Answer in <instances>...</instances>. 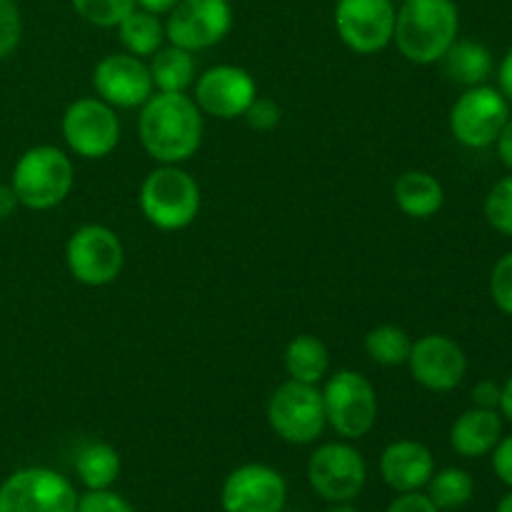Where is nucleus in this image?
Returning a JSON list of instances; mask_svg holds the SVG:
<instances>
[{"label":"nucleus","instance_id":"nucleus-15","mask_svg":"<svg viewBox=\"0 0 512 512\" xmlns=\"http://www.w3.org/2000/svg\"><path fill=\"white\" fill-rule=\"evenodd\" d=\"M410 375L420 388L430 393H450L468 375V355L453 338L440 333H428L413 340L408 363Z\"/></svg>","mask_w":512,"mask_h":512},{"label":"nucleus","instance_id":"nucleus-10","mask_svg":"<svg viewBox=\"0 0 512 512\" xmlns=\"http://www.w3.org/2000/svg\"><path fill=\"white\" fill-rule=\"evenodd\" d=\"M68 150L85 160H103L120 145V118L113 105L95 98H78L60 120Z\"/></svg>","mask_w":512,"mask_h":512},{"label":"nucleus","instance_id":"nucleus-16","mask_svg":"<svg viewBox=\"0 0 512 512\" xmlns=\"http://www.w3.org/2000/svg\"><path fill=\"white\" fill-rule=\"evenodd\" d=\"M288 483L265 463H245L225 478L220 505L225 512H283Z\"/></svg>","mask_w":512,"mask_h":512},{"label":"nucleus","instance_id":"nucleus-41","mask_svg":"<svg viewBox=\"0 0 512 512\" xmlns=\"http://www.w3.org/2000/svg\"><path fill=\"white\" fill-rule=\"evenodd\" d=\"M498 410H500V415H503V420H510V423H512V373L503 385V395H500V408Z\"/></svg>","mask_w":512,"mask_h":512},{"label":"nucleus","instance_id":"nucleus-2","mask_svg":"<svg viewBox=\"0 0 512 512\" xmlns=\"http://www.w3.org/2000/svg\"><path fill=\"white\" fill-rule=\"evenodd\" d=\"M460 13L453 0H403L395 10L393 40L415 65L440 63L458 40Z\"/></svg>","mask_w":512,"mask_h":512},{"label":"nucleus","instance_id":"nucleus-44","mask_svg":"<svg viewBox=\"0 0 512 512\" xmlns=\"http://www.w3.org/2000/svg\"><path fill=\"white\" fill-rule=\"evenodd\" d=\"M228 3H230V0H228Z\"/></svg>","mask_w":512,"mask_h":512},{"label":"nucleus","instance_id":"nucleus-42","mask_svg":"<svg viewBox=\"0 0 512 512\" xmlns=\"http://www.w3.org/2000/svg\"><path fill=\"white\" fill-rule=\"evenodd\" d=\"M325 512H358L350 503H333Z\"/></svg>","mask_w":512,"mask_h":512},{"label":"nucleus","instance_id":"nucleus-6","mask_svg":"<svg viewBox=\"0 0 512 512\" xmlns=\"http://www.w3.org/2000/svg\"><path fill=\"white\" fill-rule=\"evenodd\" d=\"M323 405L328 428L340 440H360L378 423V393L375 385L358 370H338L325 380Z\"/></svg>","mask_w":512,"mask_h":512},{"label":"nucleus","instance_id":"nucleus-36","mask_svg":"<svg viewBox=\"0 0 512 512\" xmlns=\"http://www.w3.org/2000/svg\"><path fill=\"white\" fill-rule=\"evenodd\" d=\"M473 405L475 408H500V395H503V385H498L495 380H480L473 388Z\"/></svg>","mask_w":512,"mask_h":512},{"label":"nucleus","instance_id":"nucleus-24","mask_svg":"<svg viewBox=\"0 0 512 512\" xmlns=\"http://www.w3.org/2000/svg\"><path fill=\"white\" fill-rule=\"evenodd\" d=\"M75 475L88 490H110L120 478V455L113 445L85 443L75 453Z\"/></svg>","mask_w":512,"mask_h":512},{"label":"nucleus","instance_id":"nucleus-9","mask_svg":"<svg viewBox=\"0 0 512 512\" xmlns=\"http://www.w3.org/2000/svg\"><path fill=\"white\" fill-rule=\"evenodd\" d=\"M75 485L53 468H23L0 483V512H75Z\"/></svg>","mask_w":512,"mask_h":512},{"label":"nucleus","instance_id":"nucleus-40","mask_svg":"<svg viewBox=\"0 0 512 512\" xmlns=\"http://www.w3.org/2000/svg\"><path fill=\"white\" fill-rule=\"evenodd\" d=\"M135 3H138L143 10H148V13L168 15L170 10L180 3V0H135Z\"/></svg>","mask_w":512,"mask_h":512},{"label":"nucleus","instance_id":"nucleus-31","mask_svg":"<svg viewBox=\"0 0 512 512\" xmlns=\"http://www.w3.org/2000/svg\"><path fill=\"white\" fill-rule=\"evenodd\" d=\"M490 298L500 313L512 318V253L503 255L490 273Z\"/></svg>","mask_w":512,"mask_h":512},{"label":"nucleus","instance_id":"nucleus-3","mask_svg":"<svg viewBox=\"0 0 512 512\" xmlns=\"http://www.w3.org/2000/svg\"><path fill=\"white\" fill-rule=\"evenodd\" d=\"M200 185L180 165H158L140 185V213L153 228L178 233L195 223L200 213Z\"/></svg>","mask_w":512,"mask_h":512},{"label":"nucleus","instance_id":"nucleus-22","mask_svg":"<svg viewBox=\"0 0 512 512\" xmlns=\"http://www.w3.org/2000/svg\"><path fill=\"white\" fill-rule=\"evenodd\" d=\"M440 63H443V73L448 75V80L463 85V88L483 85L495 68L490 50L478 40H455L448 53L440 58Z\"/></svg>","mask_w":512,"mask_h":512},{"label":"nucleus","instance_id":"nucleus-23","mask_svg":"<svg viewBox=\"0 0 512 512\" xmlns=\"http://www.w3.org/2000/svg\"><path fill=\"white\" fill-rule=\"evenodd\" d=\"M148 70L158 93H188L195 83V53L168 43L150 55Z\"/></svg>","mask_w":512,"mask_h":512},{"label":"nucleus","instance_id":"nucleus-37","mask_svg":"<svg viewBox=\"0 0 512 512\" xmlns=\"http://www.w3.org/2000/svg\"><path fill=\"white\" fill-rule=\"evenodd\" d=\"M498 88H500V93L508 98V103L512 105V48L505 53L503 63H500V68H498Z\"/></svg>","mask_w":512,"mask_h":512},{"label":"nucleus","instance_id":"nucleus-11","mask_svg":"<svg viewBox=\"0 0 512 512\" xmlns=\"http://www.w3.org/2000/svg\"><path fill=\"white\" fill-rule=\"evenodd\" d=\"M308 483L328 503H350L368 483V465L350 440L325 443L310 455Z\"/></svg>","mask_w":512,"mask_h":512},{"label":"nucleus","instance_id":"nucleus-29","mask_svg":"<svg viewBox=\"0 0 512 512\" xmlns=\"http://www.w3.org/2000/svg\"><path fill=\"white\" fill-rule=\"evenodd\" d=\"M485 220L490 228L512 238V173L500 178L485 195Z\"/></svg>","mask_w":512,"mask_h":512},{"label":"nucleus","instance_id":"nucleus-32","mask_svg":"<svg viewBox=\"0 0 512 512\" xmlns=\"http://www.w3.org/2000/svg\"><path fill=\"white\" fill-rule=\"evenodd\" d=\"M245 123H248L250 130L255 133H270L280 125V105L270 98H255L250 103V108L245 110Z\"/></svg>","mask_w":512,"mask_h":512},{"label":"nucleus","instance_id":"nucleus-14","mask_svg":"<svg viewBox=\"0 0 512 512\" xmlns=\"http://www.w3.org/2000/svg\"><path fill=\"white\" fill-rule=\"evenodd\" d=\"M258 98V83L240 65H213L193 83V100L200 113L215 120L243 118Z\"/></svg>","mask_w":512,"mask_h":512},{"label":"nucleus","instance_id":"nucleus-8","mask_svg":"<svg viewBox=\"0 0 512 512\" xmlns=\"http://www.w3.org/2000/svg\"><path fill=\"white\" fill-rule=\"evenodd\" d=\"M510 103L500 88L473 85L450 108V133L460 145L470 150H483L498 143L500 133L510 120Z\"/></svg>","mask_w":512,"mask_h":512},{"label":"nucleus","instance_id":"nucleus-38","mask_svg":"<svg viewBox=\"0 0 512 512\" xmlns=\"http://www.w3.org/2000/svg\"><path fill=\"white\" fill-rule=\"evenodd\" d=\"M498 155H500V163L505 165V168L510 170L512 173V115H510V120H508V125H505L503 128V133H500V138H498Z\"/></svg>","mask_w":512,"mask_h":512},{"label":"nucleus","instance_id":"nucleus-12","mask_svg":"<svg viewBox=\"0 0 512 512\" xmlns=\"http://www.w3.org/2000/svg\"><path fill=\"white\" fill-rule=\"evenodd\" d=\"M230 28L233 8L228 0H180L165 20V40L198 53L225 40Z\"/></svg>","mask_w":512,"mask_h":512},{"label":"nucleus","instance_id":"nucleus-1","mask_svg":"<svg viewBox=\"0 0 512 512\" xmlns=\"http://www.w3.org/2000/svg\"><path fill=\"white\" fill-rule=\"evenodd\" d=\"M203 113L188 93L155 90L138 115V138L158 165H180L203 143Z\"/></svg>","mask_w":512,"mask_h":512},{"label":"nucleus","instance_id":"nucleus-18","mask_svg":"<svg viewBox=\"0 0 512 512\" xmlns=\"http://www.w3.org/2000/svg\"><path fill=\"white\" fill-rule=\"evenodd\" d=\"M435 473V458L418 440H395L380 455L383 483L395 493H418Z\"/></svg>","mask_w":512,"mask_h":512},{"label":"nucleus","instance_id":"nucleus-13","mask_svg":"<svg viewBox=\"0 0 512 512\" xmlns=\"http://www.w3.org/2000/svg\"><path fill=\"white\" fill-rule=\"evenodd\" d=\"M335 30L358 55H375L393 43V0H338Z\"/></svg>","mask_w":512,"mask_h":512},{"label":"nucleus","instance_id":"nucleus-25","mask_svg":"<svg viewBox=\"0 0 512 512\" xmlns=\"http://www.w3.org/2000/svg\"><path fill=\"white\" fill-rule=\"evenodd\" d=\"M118 35L125 53L145 60L163 48L165 23H160V18L155 13H148V10L143 8H135L133 13L118 25Z\"/></svg>","mask_w":512,"mask_h":512},{"label":"nucleus","instance_id":"nucleus-35","mask_svg":"<svg viewBox=\"0 0 512 512\" xmlns=\"http://www.w3.org/2000/svg\"><path fill=\"white\" fill-rule=\"evenodd\" d=\"M385 512H440L425 493H400Z\"/></svg>","mask_w":512,"mask_h":512},{"label":"nucleus","instance_id":"nucleus-34","mask_svg":"<svg viewBox=\"0 0 512 512\" xmlns=\"http://www.w3.org/2000/svg\"><path fill=\"white\" fill-rule=\"evenodd\" d=\"M490 455H493V470L498 480L512 490V435H503Z\"/></svg>","mask_w":512,"mask_h":512},{"label":"nucleus","instance_id":"nucleus-30","mask_svg":"<svg viewBox=\"0 0 512 512\" xmlns=\"http://www.w3.org/2000/svg\"><path fill=\"white\" fill-rule=\"evenodd\" d=\"M23 38V18L15 0H0V60L15 53Z\"/></svg>","mask_w":512,"mask_h":512},{"label":"nucleus","instance_id":"nucleus-26","mask_svg":"<svg viewBox=\"0 0 512 512\" xmlns=\"http://www.w3.org/2000/svg\"><path fill=\"white\" fill-rule=\"evenodd\" d=\"M363 348L373 363L383 365V368H398V365L408 363L413 338L400 325L385 323L368 330V335L363 340Z\"/></svg>","mask_w":512,"mask_h":512},{"label":"nucleus","instance_id":"nucleus-21","mask_svg":"<svg viewBox=\"0 0 512 512\" xmlns=\"http://www.w3.org/2000/svg\"><path fill=\"white\" fill-rule=\"evenodd\" d=\"M285 373L290 380H298L305 385H318L330 373V350L318 335H295L283 353Z\"/></svg>","mask_w":512,"mask_h":512},{"label":"nucleus","instance_id":"nucleus-5","mask_svg":"<svg viewBox=\"0 0 512 512\" xmlns=\"http://www.w3.org/2000/svg\"><path fill=\"white\" fill-rule=\"evenodd\" d=\"M265 418L270 430L290 445L315 443L328 428L323 393L318 385H305L290 378L270 393Z\"/></svg>","mask_w":512,"mask_h":512},{"label":"nucleus","instance_id":"nucleus-19","mask_svg":"<svg viewBox=\"0 0 512 512\" xmlns=\"http://www.w3.org/2000/svg\"><path fill=\"white\" fill-rule=\"evenodd\" d=\"M503 438V415L500 410L470 408L455 418L450 428V445L460 458H485Z\"/></svg>","mask_w":512,"mask_h":512},{"label":"nucleus","instance_id":"nucleus-33","mask_svg":"<svg viewBox=\"0 0 512 512\" xmlns=\"http://www.w3.org/2000/svg\"><path fill=\"white\" fill-rule=\"evenodd\" d=\"M75 512H133L128 500L113 490H88L78 498Z\"/></svg>","mask_w":512,"mask_h":512},{"label":"nucleus","instance_id":"nucleus-28","mask_svg":"<svg viewBox=\"0 0 512 512\" xmlns=\"http://www.w3.org/2000/svg\"><path fill=\"white\" fill-rule=\"evenodd\" d=\"M75 13L98 28H118L135 8V0H70Z\"/></svg>","mask_w":512,"mask_h":512},{"label":"nucleus","instance_id":"nucleus-20","mask_svg":"<svg viewBox=\"0 0 512 512\" xmlns=\"http://www.w3.org/2000/svg\"><path fill=\"white\" fill-rule=\"evenodd\" d=\"M393 198L400 213L413 220H428L445 205V188L428 170H405L393 185Z\"/></svg>","mask_w":512,"mask_h":512},{"label":"nucleus","instance_id":"nucleus-27","mask_svg":"<svg viewBox=\"0 0 512 512\" xmlns=\"http://www.w3.org/2000/svg\"><path fill=\"white\" fill-rule=\"evenodd\" d=\"M428 488V498L433 500L435 508L443 510H460L468 505L475 495V480L468 470L463 468H445L433 473Z\"/></svg>","mask_w":512,"mask_h":512},{"label":"nucleus","instance_id":"nucleus-39","mask_svg":"<svg viewBox=\"0 0 512 512\" xmlns=\"http://www.w3.org/2000/svg\"><path fill=\"white\" fill-rule=\"evenodd\" d=\"M18 195L10 185H0V220H8L18 210Z\"/></svg>","mask_w":512,"mask_h":512},{"label":"nucleus","instance_id":"nucleus-7","mask_svg":"<svg viewBox=\"0 0 512 512\" xmlns=\"http://www.w3.org/2000/svg\"><path fill=\"white\" fill-rule=\"evenodd\" d=\"M65 265L75 283L85 288H105L118 280L125 265V248L118 233L108 225H80L65 243Z\"/></svg>","mask_w":512,"mask_h":512},{"label":"nucleus","instance_id":"nucleus-4","mask_svg":"<svg viewBox=\"0 0 512 512\" xmlns=\"http://www.w3.org/2000/svg\"><path fill=\"white\" fill-rule=\"evenodd\" d=\"M75 185L73 160L55 145H35L18 158L10 188L28 210H53L68 200Z\"/></svg>","mask_w":512,"mask_h":512},{"label":"nucleus","instance_id":"nucleus-43","mask_svg":"<svg viewBox=\"0 0 512 512\" xmlns=\"http://www.w3.org/2000/svg\"><path fill=\"white\" fill-rule=\"evenodd\" d=\"M495 512H512V490H510L508 495H505L503 500H500L498 510H495Z\"/></svg>","mask_w":512,"mask_h":512},{"label":"nucleus","instance_id":"nucleus-17","mask_svg":"<svg viewBox=\"0 0 512 512\" xmlns=\"http://www.w3.org/2000/svg\"><path fill=\"white\" fill-rule=\"evenodd\" d=\"M93 88L100 100L115 110L143 108L155 93L148 63L130 53H110L93 68Z\"/></svg>","mask_w":512,"mask_h":512}]
</instances>
